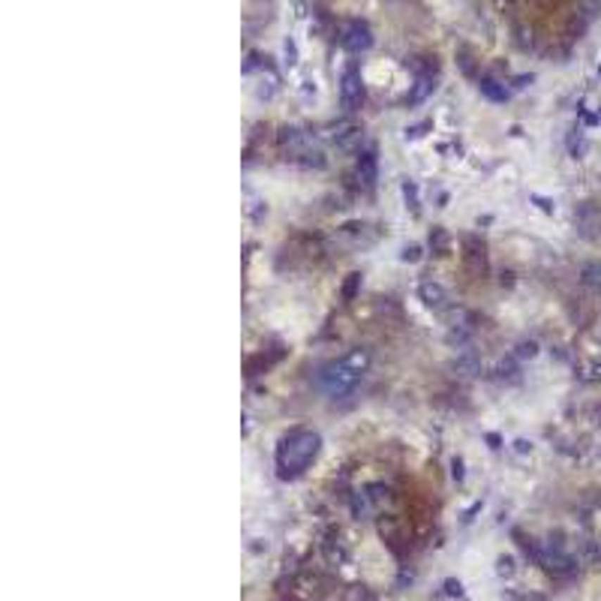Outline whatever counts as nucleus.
<instances>
[{
  "instance_id": "1",
  "label": "nucleus",
  "mask_w": 601,
  "mask_h": 601,
  "mask_svg": "<svg viewBox=\"0 0 601 601\" xmlns=\"http://www.w3.org/2000/svg\"><path fill=\"white\" fill-rule=\"evenodd\" d=\"M319 448H322V436L316 430H307V427L289 430L280 439V445H277V475L283 481L304 475L307 466L316 460Z\"/></svg>"
},
{
  "instance_id": "2",
  "label": "nucleus",
  "mask_w": 601,
  "mask_h": 601,
  "mask_svg": "<svg viewBox=\"0 0 601 601\" xmlns=\"http://www.w3.org/2000/svg\"><path fill=\"white\" fill-rule=\"evenodd\" d=\"M364 379V373L358 370V367H352L346 361V355H343L340 361H331L325 364L319 370V388L325 391L331 400H343V397H349L355 394V388L361 385Z\"/></svg>"
},
{
  "instance_id": "3",
  "label": "nucleus",
  "mask_w": 601,
  "mask_h": 601,
  "mask_svg": "<svg viewBox=\"0 0 601 601\" xmlns=\"http://www.w3.org/2000/svg\"><path fill=\"white\" fill-rule=\"evenodd\" d=\"M340 103L346 111H358L364 106V82L355 63H349L340 75Z\"/></svg>"
},
{
  "instance_id": "4",
  "label": "nucleus",
  "mask_w": 601,
  "mask_h": 601,
  "mask_svg": "<svg viewBox=\"0 0 601 601\" xmlns=\"http://www.w3.org/2000/svg\"><path fill=\"white\" fill-rule=\"evenodd\" d=\"M574 226L583 241H598L601 238V205L581 202L574 208Z\"/></svg>"
},
{
  "instance_id": "5",
  "label": "nucleus",
  "mask_w": 601,
  "mask_h": 601,
  "mask_svg": "<svg viewBox=\"0 0 601 601\" xmlns=\"http://www.w3.org/2000/svg\"><path fill=\"white\" fill-rule=\"evenodd\" d=\"M463 268L469 271L472 277H484V271H487V247H484L481 238H475V235L463 238Z\"/></svg>"
},
{
  "instance_id": "6",
  "label": "nucleus",
  "mask_w": 601,
  "mask_h": 601,
  "mask_svg": "<svg viewBox=\"0 0 601 601\" xmlns=\"http://www.w3.org/2000/svg\"><path fill=\"white\" fill-rule=\"evenodd\" d=\"M418 300L427 310H433V313H445V310H451L448 289H445L442 283H436V280H424V283L418 286Z\"/></svg>"
},
{
  "instance_id": "7",
  "label": "nucleus",
  "mask_w": 601,
  "mask_h": 601,
  "mask_svg": "<svg viewBox=\"0 0 601 601\" xmlns=\"http://www.w3.org/2000/svg\"><path fill=\"white\" fill-rule=\"evenodd\" d=\"M340 46L346 49L349 54H361V51H367L373 46V33H370V27H367L364 21H352V25H346V30H343Z\"/></svg>"
},
{
  "instance_id": "8",
  "label": "nucleus",
  "mask_w": 601,
  "mask_h": 601,
  "mask_svg": "<svg viewBox=\"0 0 601 601\" xmlns=\"http://www.w3.org/2000/svg\"><path fill=\"white\" fill-rule=\"evenodd\" d=\"M355 177H358L361 190H373L376 181H379V160H376V151H373V148L358 151V163H355Z\"/></svg>"
},
{
  "instance_id": "9",
  "label": "nucleus",
  "mask_w": 601,
  "mask_h": 601,
  "mask_svg": "<svg viewBox=\"0 0 601 601\" xmlns=\"http://www.w3.org/2000/svg\"><path fill=\"white\" fill-rule=\"evenodd\" d=\"M322 556H325V562L328 565H346L349 562V556H352V550H349V544L343 541L340 536H328L325 541H322Z\"/></svg>"
},
{
  "instance_id": "10",
  "label": "nucleus",
  "mask_w": 601,
  "mask_h": 601,
  "mask_svg": "<svg viewBox=\"0 0 601 601\" xmlns=\"http://www.w3.org/2000/svg\"><path fill=\"white\" fill-rule=\"evenodd\" d=\"M361 141H364V129L355 127V124H343L340 132H334V144H337L340 153H355V151H361Z\"/></svg>"
},
{
  "instance_id": "11",
  "label": "nucleus",
  "mask_w": 601,
  "mask_h": 601,
  "mask_svg": "<svg viewBox=\"0 0 601 601\" xmlns=\"http://www.w3.org/2000/svg\"><path fill=\"white\" fill-rule=\"evenodd\" d=\"M478 91H481L487 99H493V103H505L508 99V87L502 82L491 79V75H484V79H478Z\"/></svg>"
},
{
  "instance_id": "12",
  "label": "nucleus",
  "mask_w": 601,
  "mask_h": 601,
  "mask_svg": "<svg viewBox=\"0 0 601 601\" xmlns=\"http://www.w3.org/2000/svg\"><path fill=\"white\" fill-rule=\"evenodd\" d=\"M295 165H300V169H325V153H322L319 148H313L310 144L307 151H300L298 157H292Z\"/></svg>"
},
{
  "instance_id": "13",
  "label": "nucleus",
  "mask_w": 601,
  "mask_h": 601,
  "mask_svg": "<svg viewBox=\"0 0 601 601\" xmlns=\"http://www.w3.org/2000/svg\"><path fill=\"white\" fill-rule=\"evenodd\" d=\"M598 559H601V544L595 538H581V541H577V562L593 565Z\"/></svg>"
},
{
  "instance_id": "14",
  "label": "nucleus",
  "mask_w": 601,
  "mask_h": 601,
  "mask_svg": "<svg viewBox=\"0 0 601 601\" xmlns=\"http://www.w3.org/2000/svg\"><path fill=\"white\" fill-rule=\"evenodd\" d=\"M581 283L589 292H601V262H586L581 268Z\"/></svg>"
},
{
  "instance_id": "15",
  "label": "nucleus",
  "mask_w": 601,
  "mask_h": 601,
  "mask_svg": "<svg viewBox=\"0 0 601 601\" xmlns=\"http://www.w3.org/2000/svg\"><path fill=\"white\" fill-rule=\"evenodd\" d=\"M469 340H472V325L469 322H466V325H451L448 334H445V343H448L451 349H463Z\"/></svg>"
},
{
  "instance_id": "16",
  "label": "nucleus",
  "mask_w": 601,
  "mask_h": 601,
  "mask_svg": "<svg viewBox=\"0 0 601 601\" xmlns=\"http://www.w3.org/2000/svg\"><path fill=\"white\" fill-rule=\"evenodd\" d=\"M349 505H352V514L358 517V520H364V517H370L373 511H376V505H373V499L367 496V491H358V493H352V499H349Z\"/></svg>"
},
{
  "instance_id": "17",
  "label": "nucleus",
  "mask_w": 601,
  "mask_h": 601,
  "mask_svg": "<svg viewBox=\"0 0 601 601\" xmlns=\"http://www.w3.org/2000/svg\"><path fill=\"white\" fill-rule=\"evenodd\" d=\"M367 229H370L367 222H343V226H340L343 235L352 238L355 243H373V241H376V235H367Z\"/></svg>"
},
{
  "instance_id": "18",
  "label": "nucleus",
  "mask_w": 601,
  "mask_h": 601,
  "mask_svg": "<svg viewBox=\"0 0 601 601\" xmlns=\"http://www.w3.org/2000/svg\"><path fill=\"white\" fill-rule=\"evenodd\" d=\"M358 292H361V271H352L340 286V300L343 304H352V300L358 298Z\"/></svg>"
},
{
  "instance_id": "19",
  "label": "nucleus",
  "mask_w": 601,
  "mask_h": 601,
  "mask_svg": "<svg viewBox=\"0 0 601 601\" xmlns=\"http://www.w3.org/2000/svg\"><path fill=\"white\" fill-rule=\"evenodd\" d=\"M454 370H457L460 376H475V373H481V358H478V355L463 352L460 358L454 361Z\"/></svg>"
},
{
  "instance_id": "20",
  "label": "nucleus",
  "mask_w": 601,
  "mask_h": 601,
  "mask_svg": "<svg viewBox=\"0 0 601 601\" xmlns=\"http://www.w3.org/2000/svg\"><path fill=\"white\" fill-rule=\"evenodd\" d=\"M280 358V352H274V355H253V358H247V376H259V373H265L268 367Z\"/></svg>"
},
{
  "instance_id": "21",
  "label": "nucleus",
  "mask_w": 601,
  "mask_h": 601,
  "mask_svg": "<svg viewBox=\"0 0 601 601\" xmlns=\"http://www.w3.org/2000/svg\"><path fill=\"white\" fill-rule=\"evenodd\" d=\"M448 247H451L448 232H445L442 226H436V229L430 232V250L436 253V255H448Z\"/></svg>"
},
{
  "instance_id": "22",
  "label": "nucleus",
  "mask_w": 601,
  "mask_h": 601,
  "mask_svg": "<svg viewBox=\"0 0 601 601\" xmlns=\"http://www.w3.org/2000/svg\"><path fill=\"white\" fill-rule=\"evenodd\" d=\"M493 379L496 382H517L520 379V370L514 361H499L496 370H493Z\"/></svg>"
},
{
  "instance_id": "23",
  "label": "nucleus",
  "mask_w": 601,
  "mask_h": 601,
  "mask_svg": "<svg viewBox=\"0 0 601 601\" xmlns=\"http://www.w3.org/2000/svg\"><path fill=\"white\" fill-rule=\"evenodd\" d=\"M403 202H406V208L412 210V214H421V198H418V186H415V181H403Z\"/></svg>"
},
{
  "instance_id": "24",
  "label": "nucleus",
  "mask_w": 601,
  "mask_h": 601,
  "mask_svg": "<svg viewBox=\"0 0 601 601\" xmlns=\"http://www.w3.org/2000/svg\"><path fill=\"white\" fill-rule=\"evenodd\" d=\"M433 87H436V84H433L430 75H421V79L415 82V87H412V94H409V103H412V106H418L421 99H424V96L433 91Z\"/></svg>"
},
{
  "instance_id": "25",
  "label": "nucleus",
  "mask_w": 601,
  "mask_h": 601,
  "mask_svg": "<svg viewBox=\"0 0 601 601\" xmlns=\"http://www.w3.org/2000/svg\"><path fill=\"white\" fill-rule=\"evenodd\" d=\"M364 491H367V496L373 499V505H376V508L385 505L388 499H391V487H388V484H367Z\"/></svg>"
},
{
  "instance_id": "26",
  "label": "nucleus",
  "mask_w": 601,
  "mask_h": 601,
  "mask_svg": "<svg viewBox=\"0 0 601 601\" xmlns=\"http://www.w3.org/2000/svg\"><path fill=\"white\" fill-rule=\"evenodd\" d=\"M581 379H583L586 385L601 382V361H589V364H583V367H581Z\"/></svg>"
},
{
  "instance_id": "27",
  "label": "nucleus",
  "mask_w": 601,
  "mask_h": 601,
  "mask_svg": "<svg viewBox=\"0 0 601 601\" xmlns=\"http://www.w3.org/2000/svg\"><path fill=\"white\" fill-rule=\"evenodd\" d=\"M538 355V343L536 340H520L514 349V358H536Z\"/></svg>"
},
{
  "instance_id": "28",
  "label": "nucleus",
  "mask_w": 601,
  "mask_h": 601,
  "mask_svg": "<svg viewBox=\"0 0 601 601\" xmlns=\"http://www.w3.org/2000/svg\"><path fill=\"white\" fill-rule=\"evenodd\" d=\"M367 586H346L343 589V595H340V601H367Z\"/></svg>"
},
{
  "instance_id": "29",
  "label": "nucleus",
  "mask_w": 601,
  "mask_h": 601,
  "mask_svg": "<svg viewBox=\"0 0 601 601\" xmlns=\"http://www.w3.org/2000/svg\"><path fill=\"white\" fill-rule=\"evenodd\" d=\"M496 574L499 577H511V574H514V556H499V559H496Z\"/></svg>"
},
{
  "instance_id": "30",
  "label": "nucleus",
  "mask_w": 601,
  "mask_h": 601,
  "mask_svg": "<svg viewBox=\"0 0 601 601\" xmlns=\"http://www.w3.org/2000/svg\"><path fill=\"white\" fill-rule=\"evenodd\" d=\"M247 214H250L253 222H262L265 214H268V208H265V202H259V198H253V202L247 205Z\"/></svg>"
},
{
  "instance_id": "31",
  "label": "nucleus",
  "mask_w": 601,
  "mask_h": 601,
  "mask_svg": "<svg viewBox=\"0 0 601 601\" xmlns=\"http://www.w3.org/2000/svg\"><path fill=\"white\" fill-rule=\"evenodd\" d=\"M577 6H581V13H583L586 18L601 15V0H577Z\"/></svg>"
},
{
  "instance_id": "32",
  "label": "nucleus",
  "mask_w": 601,
  "mask_h": 601,
  "mask_svg": "<svg viewBox=\"0 0 601 601\" xmlns=\"http://www.w3.org/2000/svg\"><path fill=\"white\" fill-rule=\"evenodd\" d=\"M400 259L403 262H418L421 259V247L418 243H409V247H403V253H400Z\"/></svg>"
},
{
  "instance_id": "33",
  "label": "nucleus",
  "mask_w": 601,
  "mask_h": 601,
  "mask_svg": "<svg viewBox=\"0 0 601 601\" xmlns=\"http://www.w3.org/2000/svg\"><path fill=\"white\" fill-rule=\"evenodd\" d=\"M283 51H286V63L295 66L298 63V49H295V39H286L283 42Z\"/></svg>"
},
{
  "instance_id": "34",
  "label": "nucleus",
  "mask_w": 601,
  "mask_h": 601,
  "mask_svg": "<svg viewBox=\"0 0 601 601\" xmlns=\"http://www.w3.org/2000/svg\"><path fill=\"white\" fill-rule=\"evenodd\" d=\"M445 595H451V598L457 595L460 598L463 595V583L460 581H445Z\"/></svg>"
},
{
  "instance_id": "35",
  "label": "nucleus",
  "mask_w": 601,
  "mask_h": 601,
  "mask_svg": "<svg viewBox=\"0 0 601 601\" xmlns=\"http://www.w3.org/2000/svg\"><path fill=\"white\" fill-rule=\"evenodd\" d=\"M532 202H536V205L544 210V214H553V202H550V198H544V196H532Z\"/></svg>"
},
{
  "instance_id": "36",
  "label": "nucleus",
  "mask_w": 601,
  "mask_h": 601,
  "mask_svg": "<svg viewBox=\"0 0 601 601\" xmlns=\"http://www.w3.org/2000/svg\"><path fill=\"white\" fill-rule=\"evenodd\" d=\"M451 475H454V481H463V460L460 457L451 460Z\"/></svg>"
},
{
  "instance_id": "37",
  "label": "nucleus",
  "mask_w": 601,
  "mask_h": 601,
  "mask_svg": "<svg viewBox=\"0 0 601 601\" xmlns=\"http://www.w3.org/2000/svg\"><path fill=\"white\" fill-rule=\"evenodd\" d=\"M514 451H517V454H529V451H532V445H529L526 439H517V442H514Z\"/></svg>"
},
{
  "instance_id": "38",
  "label": "nucleus",
  "mask_w": 601,
  "mask_h": 601,
  "mask_svg": "<svg viewBox=\"0 0 601 601\" xmlns=\"http://www.w3.org/2000/svg\"><path fill=\"white\" fill-rule=\"evenodd\" d=\"M478 511H481V502H475L469 511H466V517H463V520H472V514H478Z\"/></svg>"
},
{
  "instance_id": "39",
  "label": "nucleus",
  "mask_w": 601,
  "mask_h": 601,
  "mask_svg": "<svg viewBox=\"0 0 601 601\" xmlns=\"http://www.w3.org/2000/svg\"><path fill=\"white\" fill-rule=\"evenodd\" d=\"M487 442H491V448H499V436H493V433L487 436Z\"/></svg>"
},
{
  "instance_id": "40",
  "label": "nucleus",
  "mask_w": 601,
  "mask_h": 601,
  "mask_svg": "<svg viewBox=\"0 0 601 601\" xmlns=\"http://www.w3.org/2000/svg\"><path fill=\"white\" fill-rule=\"evenodd\" d=\"M598 457H601V448H598Z\"/></svg>"
}]
</instances>
